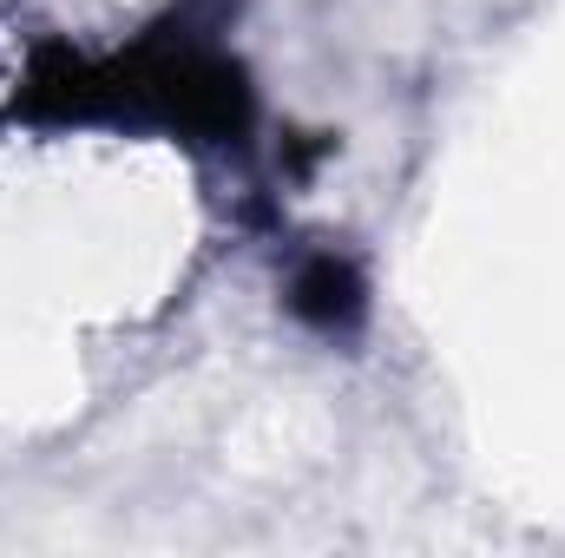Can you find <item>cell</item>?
<instances>
[{"mask_svg": "<svg viewBox=\"0 0 565 558\" xmlns=\"http://www.w3.org/2000/svg\"><path fill=\"white\" fill-rule=\"evenodd\" d=\"M40 93H60L66 119H126V126H171L198 139H231L250 119L244 73L191 40V33H151L145 46L106 66H66L60 79H33Z\"/></svg>", "mask_w": 565, "mask_h": 558, "instance_id": "1", "label": "cell"}, {"mask_svg": "<svg viewBox=\"0 0 565 558\" xmlns=\"http://www.w3.org/2000/svg\"><path fill=\"white\" fill-rule=\"evenodd\" d=\"M289 309L309 329H322V335H355L362 315H369V282H362V270L349 257L316 250V257H302L289 270Z\"/></svg>", "mask_w": 565, "mask_h": 558, "instance_id": "2", "label": "cell"}]
</instances>
